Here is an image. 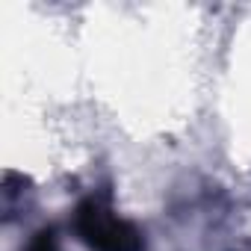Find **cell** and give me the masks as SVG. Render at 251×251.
Returning <instances> with one entry per match:
<instances>
[{"instance_id":"6da1fadb","label":"cell","mask_w":251,"mask_h":251,"mask_svg":"<svg viewBox=\"0 0 251 251\" xmlns=\"http://www.w3.org/2000/svg\"><path fill=\"white\" fill-rule=\"evenodd\" d=\"M77 233L92 251H142V233L130 225L118 219L103 201L89 198L77 210Z\"/></svg>"}]
</instances>
